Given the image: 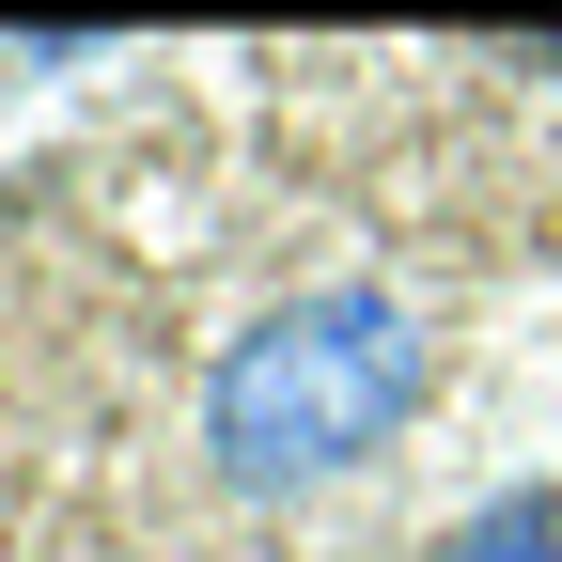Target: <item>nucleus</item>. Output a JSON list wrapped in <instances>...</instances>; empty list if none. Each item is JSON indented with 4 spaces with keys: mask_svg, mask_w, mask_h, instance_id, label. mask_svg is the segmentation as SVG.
Listing matches in <instances>:
<instances>
[{
    "mask_svg": "<svg viewBox=\"0 0 562 562\" xmlns=\"http://www.w3.org/2000/svg\"><path fill=\"white\" fill-rule=\"evenodd\" d=\"M406 406H422V313L406 297H297V313H266L220 360L203 438H220V484L313 501V484H344Z\"/></svg>",
    "mask_w": 562,
    "mask_h": 562,
    "instance_id": "1",
    "label": "nucleus"
},
{
    "mask_svg": "<svg viewBox=\"0 0 562 562\" xmlns=\"http://www.w3.org/2000/svg\"><path fill=\"white\" fill-rule=\"evenodd\" d=\"M438 562H562V501H501V516H469Z\"/></svg>",
    "mask_w": 562,
    "mask_h": 562,
    "instance_id": "2",
    "label": "nucleus"
}]
</instances>
